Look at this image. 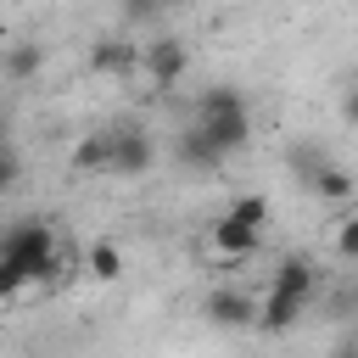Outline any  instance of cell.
Segmentation results:
<instances>
[{
    "label": "cell",
    "instance_id": "6da1fadb",
    "mask_svg": "<svg viewBox=\"0 0 358 358\" xmlns=\"http://www.w3.org/2000/svg\"><path fill=\"white\" fill-rule=\"evenodd\" d=\"M0 257H6L11 268H22L28 285L62 274V246H56L50 218H17L11 229H0Z\"/></svg>",
    "mask_w": 358,
    "mask_h": 358
},
{
    "label": "cell",
    "instance_id": "7a4b0ae2",
    "mask_svg": "<svg viewBox=\"0 0 358 358\" xmlns=\"http://www.w3.org/2000/svg\"><path fill=\"white\" fill-rule=\"evenodd\" d=\"M196 129L218 145V157H235V151L252 140V112H246V95H241V90H229V84L207 90V95L196 101Z\"/></svg>",
    "mask_w": 358,
    "mask_h": 358
},
{
    "label": "cell",
    "instance_id": "3957f363",
    "mask_svg": "<svg viewBox=\"0 0 358 358\" xmlns=\"http://www.w3.org/2000/svg\"><path fill=\"white\" fill-rule=\"evenodd\" d=\"M140 67H145V78H151L157 90H173V84L190 73V45L173 39V34H162V39L140 45Z\"/></svg>",
    "mask_w": 358,
    "mask_h": 358
},
{
    "label": "cell",
    "instance_id": "277c9868",
    "mask_svg": "<svg viewBox=\"0 0 358 358\" xmlns=\"http://www.w3.org/2000/svg\"><path fill=\"white\" fill-rule=\"evenodd\" d=\"M151 162H157V140H151V129H140V123L112 129V173L140 179V173H151Z\"/></svg>",
    "mask_w": 358,
    "mask_h": 358
},
{
    "label": "cell",
    "instance_id": "5b68a950",
    "mask_svg": "<svg viewBox=\"0 0 358 358\" xmlns=\"http://www.w3.org/2000/svg\"><path fill=\"white\" fill-rule=\"evenodd\" d=\"M302 185H308L319 201H330V207H347V201L358 196V179H352L341 162H330V157H324V162H313V173H308Z\"/></svg>",
    "mask_w": 358,
    "mask_h": 358
},
{
    "label": "cell",
    "instance_id": "8992f818",
    "mask_svg": "<svg viewBox=\"0 0 358 358\" xmlns=\"http://www.w3.org/2000/svg\"><path fill=\"white\" fill-rule=\"evenodd\" d=\"M274 291L313 302V291H319V268H313V257H302V252H285V257L274 263Z\"/></svg>",
    "mask_w": 358,
    "mask_h": 358
},
{
    "label": "cell",
    "instance_id": "52a82bcc",
    "mask_svg": "<svg viewBox=\"0 0 358 358\" xmlns=\"http://www.w3.org/2000/svg\"><path fill=\"white\" fill-rule=\"evenodd\" d=\"M0 73H6L11 84L39 78V73H45V45H39V39H11V45H0Z\"/></svg>",
    "mask_w": 358,
    "mask_h": 358
},
{
    "label": "cell",
    "instance_id": "ba28073f",
    "mask_svg": "<svg viewBox=\"0 0 358 358\" xmlns=\"http://www.w3.org/2000/svg\"><path fill=\"white\" fill-rule=\"evenodd\" d=\"M207 319L218 330H246V324H257V302L246 291H213L207 296Z\"/></svg>",
    "mask_w": 358,
    "mask_h": 358
},
{
    "label": "cell",
    "instance_id": "9c48e42d",
    "mask_svg": "<svg viewBox=\"0 0 358 358\" xmlns=\"http://www.w3.org/2000/svg\"><path fill=\"white\" fill-rule=\"evenodd\" d=\"M134 67H140V45H129V39H95L90 45V73L112 78V73H134Z\"/></svg>",
    "mask_w": 358,
    "mask_h": 358
},
{
    "label": "cell",
    "instance_id": "30bf717a",
    "mask_svg": "<svg viewBox=\"0 0 358 358\" xmlns=\"http://www.w3.org/2000/svg\"><path fill=\"white\" fill-rule=\"evenodd\" d=\"M302 308H308L302 296H285V291L268 285V296L257 302V330H274V336H280V330H291V324L302 319Z\"/></svg>",
    "mask_w": 358,
    "mask_h": 358
},
{
    "label": "cell",
    "instance_id": "8fae6325",
    "mask_svg": "<svg viewBox=\"0 0 358 358\" xmlns=\"http://www.w3.org/2000/svg\"><path fill=\"white\" fill-rule=\"evenodd\" d=\"M73 168H78V173H112V129L78 134V145H73Z\"/></svg>",
    "mask_w": 358,
    "mask_h": 358
},
{
    "label": "cell",
    "instance_id": "7c38bea8",
    "mask_svg": "<svg viewBox=\"0 0 358 358\" xmlns=\"http://www.w3.org/2000/svg\"><path fill=\"white\" fill-rule=\"evenodd\" d=\"M173 151H179V162H185V168H224L218 145H213L196 123H190V129H179V145H173Z\"/></svg>",
    "mask_w": 358,
    "mask_h": 358
},
{
    "label": "cell",
    "instance_id": "4fadbf2b",
    "mask_svg": "<svg viewBox=\"0 0 358 358\" xmlns=\"http://www.w3.org/2000/svg\"><path fill=\"white\" fill-rule=\"evenodd\" d=\"M213 252H218V257H252V252H257V229L218 218V224H213Z\"/></svg>",
    "mask_w": 358,
    "mask_h": 358
},
{
    "label": "cell",
    "instance_id": "5bb4252c",
    "mask_svg": "<svg viewBox=\"0 0 358 358\" xmlns=\"http://www.w3.org/2000/svg\"><path fill=\"white\" fill-rule=\"evenodd\" d=\"M84 268H90V280L112 285V280L123 274V252H117L112 241H95V246H90V257H84Z\"/></svg>",
    "mask_w": 358,
    "mask_h": 358
},
{
    "label": "cell",
    "instance_id": "9a60e30c",
    "mask_svg": "<svg viewBox=\"0 0 358 358\" xmlns=\"http://www.w3.org/2000/svg\"><path fill=\"white\" fill-rule=\"evenodd\" d=\"M224 218H229V224H246V229L263 235V224H268V196H235V201L224 207Z\"/></svg>",
    "mask_w": 358,
    "mask_h": 358
},
{
    "label": "cell",
    "instance_id": "2e32d148",
    "mask_svg": "<svg viewBox=\"0 0 358 358\" xmlns=\"http://www.w3.org/2000/svg\"><path fill=\"white\" fill-rule=\"evenodd\" d=\"M336 257L341 263H358V213L336 224Z\"/></svg>",
    "mask_w": 358,
    "mask_h": 358
},
{
    "label": "cell",
    "instance_id": "e0dca14e",
    "mask_svg": "<svg viewBox=\"0 0 358 358\" xmlns=\"http://www.w3.org/2000/svg\"><path fill=\"white\" fill-rule=\"evenodd\" d=\"M17 179H22V151H17L11 140H0V196H6Z\"/></svg>",
    "mask_w": 358,
    "mask_h": 358
},
{
    "label": "cell",
    "instance_id": "ac0fdd59",
    "mask_svg": "<svg viewBox=\"0 0 358 358\" xmlns=\"http://www.w3.org/2000/svg\"><path fill=\"white\" fill-rule=\"evenodd\" d=\"M341 117L358 129V84H347V90H341Z\"/></svg>",
    "mask_w": 358,
    "mask_h": 358
},
{
    "label": "cell",
    "instance_id": "d6986e66",
    "mask_svg": "<svg viewBox=\"0 0 358 358\" xmlns=\"http://www.w3.org/2000/svg\"><path fill=\"white\" fill-rule=\"evenodd\" d=\"M330 358H358V341H336V352Z\"/></svg>",
    "mask_w": 358,
    "mask_h": 358
},
{
    "label": "cell",
    "instance_id": "ffe728a7",
    "mask_svg": "<svg viewBox=\"0 0 358 358\" xmlns=\"http://www.w3.org/2000/svg\"><path fill=\"white\" fill-rule=\"evenodd\" d=\"M352 302H358V291H352Z\"/></svg>",
    "mask_w": 358,
    "mask_h": 358
},
{
    "label": "cell",
    "instance_id": "44dd1931",
    "mask_svg": "<svg viewBox=\"0 0 358 358\" xmlns=\"http://www.w3.org/2000/svg\"><path fill=\"white\" fill-rule=\"evenodd\" d=\"M0 140H6V129H0Z\"/></svg>",
    "mask_w": 358,
    "mask_h": 358
}]
</instances>
